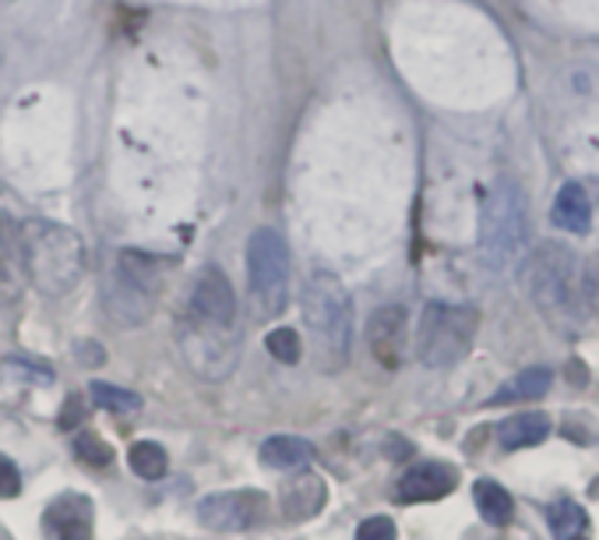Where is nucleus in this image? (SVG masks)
<instances>
[{"mask_svg":"<svg viewBox=\"0 0 599 540\" xmlns=\"http://www.w3.org/2000/svg\"><path fill=\"white\" fill-rule=\"evenodd\" d=\"M300 312L311 333L314 364L324 375H339L353 350V300L332 273H311L300 294Z\"/></svg>","mask_w":599,"mask_h":540,"instance_id":"f257e3e1","label":"nucleus"},{"mask_svg":"<svg viewBox=\"0 0 599 540\" xmlns=\"http://www.w3.org/2000/svg\"><path fill=\"white\" fill-rule=\"evenodd\" d=\"M25 279L43 297H68L85 276V244L71 226L53 220L22 223Z\"/></svg>","mask_w":599,"mask_h":540,"instance_id":"f03ea898","label":"nucleus"},{"mask_svg":"<svg viewBox=\"0 0 599 540\" xmlns=\"http://www.w3.org/2000/svg\"><path fill=\"white\" fill-rule=\"evenodd\" d=\"M521 283L533 297V304L554 325H571L578 307H582V268L568 247L539 244L526 258Z\"/></svg>","mask_w":599,"mask_h":540,"instance_id":"7ed1b4c3","label":"nucleus"},{"mask_svg":"<svg viewBox=\"0 0 599 540\" xmlns=\"http://www.w3.org/2000/svg\"><path fill=\"white\" fill-rule=\"evenodd\" d=\"M529 241V205L515 181H497L479 216V258L490 273L512 268Z\"/></svg>","mask_w":599,"mask_h":540,"instance_id":"20e7f679","label":"nucleus"},{"mask_svg":"<svg viewBox=\"0 0 599 540\" xmlns=\"http://www.w3.org/2000/svg\"><path fill=\"white\" fill-rule=\"evenodd\" d=\"M479 315L466 304L431 300L420 315L416 329V357L423 368H455L473 350Z\"/></svg>","mask_w":599,"mask_h":540,"instance_id":"39448f33","label":"nucleus"},{"mask_svg":"<svg viewBox=\"0 0 599 540\" xmlns=\"http://www.w3.org/2000/svg\"><path fill=\"white\" fill-rule=\"evenodd\" d=\"M247 286L258 318H276L289 300V247L272 226H258L247 241Z\"/></svg>","mask_w":599,"mask_h":540,"instance_id":"423d86ee","label":"nucleus"},{"mask_svg":"<svg viewBox=\"0 0 599 540\" xmlns=\"http://www.w3.org/2000/svg\"><path fill=\"white\" fill-rule=\"evenodd\" d=\"M163 291V262L145 251H121L110 279V315L127 329L142 325Z\"/></svg>","mask_w":599,"mask_h":540,"instance_id":"0eeeda50","label":"nucleus"},{"mask_svg":"<svg viewBox=\"0 0 599 540\" xmlns=\"http://www.w3.org/2000/svg\"><path fill=\"white\" fill-rule=\"evenodd\" d=\"M180 357L205 381H226L240 364V329H219L198 318H184L177 333Z\"/></svg>","mask_w":599,"mask_h":540,"instance_id":"6e6552de","label":"nucleus"},{"mask_svg":"<svg viewBox=\"0 0 599 540\" xmlns=\"http://www.w3.org/2000/svg\"><path fill=\"white\" fill-rule=\"evenodd\" d=\"M198 519H202V527L216 530V533H247L268 519V495L255 491V488L216 491V495L202 498Z\"/></svg>","mask_w":599,"mask_h":540,"instance_id":"1a4fd4ad","label":"nucleus"},{"mask_svg":"<svg viewBox=\"0 0 599 540\" xmlns=\"http://www.w3.org/2000/svg\"><path fill=\"white\" fill-rule=\"evenodd\" d=\"M187 315L208 325H219V329H237V294L219 265H205L195 276V283H190Z\"/></svg>","mask_w":599,"mask_h":540,"instance_id":"9d476101","label":"nucleus"},{"mask_svg":"<svg viewBox=\"0 0 599 540\" xmlns=\"http://www.w3.org/2000/svg\"><path fill=\"white\" fill-rule=\"evenodd\" d=\"M25 262H22V226L8 212H0V307H11L25 294Z\"/></svg>","mask_w":599,"mask_h":540,"instance_id":"9b49d317","label":"nucleus"},{"mask_svg":"<svg viewBox=\"0 0 599 540\" xmlns=\"http://www.w3.org/2000/svg\"><path fill=\"white\" fill-rule=\"evenodd\" d=\"M405 329H410L405 307L389 304V307H381V312H374L371 329H366V343H371V354L378 357V364H384V368H399L402 350H405Z\"/></svg>","mask_w":599,"mask_h":540,"instance_id":"f8f14e48","label":"nucleus"},{"mask_svg":"<svg viewBox=\"0 0 599 540\" xmlns=\"http://www.w3.org/2000/svg\"><path fill=\"white\" fill-rule=\"evenodd\" d=\"M92 498L85 495H61L47 509L43 527L50 540H92Z\"/></svg>","mask_w":599,"mask_h":540,"instance_id":"ddd939ff","label":"nucleus"},{"mask_svg":"<svg viewBox=\"0 0 599 540\" xmlns=\"http://www.w3.org/2000/svg\"><path fill=\"white\" fill-rule=\"evenodd\" d=\"M458 485V473L448 462H416L399 477V501H437L444 495H452Z\"/></svg>","mask_w":599,"mask_h":540,"instance_id":"4468645a","label":"nucleus"},{"mask_svg":"<svg viewBox=\"0 0 599 540\" xmlns=\"http://www.w3.org/2000/svg\"><path fill=\"white\" fill-rule=\"evenodd\" d=\"M328 501V488L318 473H300L293 477L289 485L282 488V519L286 523H307V519H314Z\"/></svg>","mask_w":599,"mask_h":540,"instance_id":"2eb2a0df","label":"nucleus"},{"mask_svg":"<svg viewBox=\"0 0 599 540\" xmlns=\"http://www.w3.org/2000/svg\"><path fill=\"white\" fill-rule=\"evenodd\" d=\"M554 226L568 230V234H589L592 226V202L582 184H565L557 191L554 208H550Z\"/></svg>","mask_w":599,"mask_h":540,"instance_id":"dca6fc26","label":"nucleus"},{"mask_svg":"<svg viewBox=\"0 0 599 540\" xmlns=\"http://www.w3.org/2000/svg\"><path fill=\"white\" fill-rule=\"evenodd\" d=\"M550 435V417L539 414V410H529V414H515L508 417L505 424L497 428V441L500 449H529V446H539V441H547Z\"/></svg>","mask_w":599,"mask_h":540,"instance_id":"f3484780","label":"nucleus"},{"mask_svg":"<svg viewBox=\"0 0 599 540\" xmlns=\"http://www.w3.org/2000/svg\"><path fill=\"white\" fill-rule=\"evenodd\" d=\"M258 456L265 467H272V470H300L314 459V449H311V441L300 435H272Z\"/></svg>","mask_w":599,"mask_h":540,"instance_id":"a211bd4d","label":"nucleus"},{"mask_svg":"<svg viewBox=\"0 0 599 540\" xmlns=\"http://www.w3.org/2000/svg\"><path fill=\"white\" fill-rule=\"evenodd\" d=\"M554 385L550 368H526L521 375H515L512 381H505L500 389L490 396L494 407H505V403H526V399H539L547 396Z\"/></svg>","mask_w":599,"mask_h":540,"instance_id":"6ab92c4d","label":"nucleus"},{"mask_svg":"<svg viewBox=\"0 0 599 540\" xmlns=\"http://www.w3.org/2000/svg\"><path fill=\"white\" fill-rule=\"evenodd\" d=\"M473 498H476L479 516L487 519L490 527H505V523H512V516H515V501H512V495H508L505 488L494 485V480H476Z\"/></svg>","mask_w":599,"mask_h":540,"instance_id":"aec40b11","label":"nucleus"},{"mask_svg":"<svg viewBox=\"0 0 599 540\" xmlns=\"http://www.w3.org/2000/svg\"><path fill=\"white\" fill-rule=\"evenodd\" d=\"M127 462L142 480H163L169 470V456L159 441H134L131 452H127Z\"/></svg>","mask_w":599,"mask_h":540,"instance_id":"412c9836","label":"nucleus"},{"mask_svg":"<svg viewBox=\"0 0 599 540\" xmlns=\"http://www.w3.org/2000/svg\"><path fill=\"white\" fill-rule=\"evenodd\" d=\"M589 527V516L586 509L578 506V501L571 498H557L554 506H550V533L557 540H575V537H582V530Z\"/></svg>","mask_w":599,"mask_h":540,"instance_id":"4be33fe9","label":"nucleus"},{"mask_svg":"<svg viewBox=\"0 0 599 540\" xmlns=\"http://www.w3.org/2000/svg\"><path fill=\"white\" fill-rule=\"evenodd\" d=\"M92 403L110 414H121V417H131L145 407V399L138 393L121 389V385H110V381H92Z\"/></svg>","mask_w":599,"mask_h":540,"instance_id":"5701e85b","label":"nucleus"},{"mask_svg":"<svg viewBox=\"0 0 599 540\" xmlns=\"http://www.w3.org/2000/svg\"><path fill=\"white\" fill-rule=\"evenodd\" d=\"M265 350L272 354L276 360H282V364H300V357H303V343H300V333L297 329H272L265 336Z\"/></svg>","mask_w":599,"mask_h":540,"instance_id":"b1692460","label":"nucleus"},{"mask_svg":"<svg viewBox=\"0 0 599 540\" xmlns=\"http://www.w3.org/2000/svg\"><path fill=\"white\" fill-rule=\"evenodd\" d=\"M74 452H79L82 462H89V467H110L113 462V449H110V441H103L100 435H79L74 438Z\"/></svg>","mask_w":599,"mask_h":540,"instance_id":"393cba45","label":"nucleus"},{"mask_svg":"<svg viewBox=\"0 0 599 540\" xmlns=\"http://www.w3.org/2000/svg\"><path fill=\"white\" fill-rule=\"evenodd\" d=\"M582 300L589 304V312L599 318V255H592L582 265Z\"/></svg>","mask_w":599,"mask_h":540,"instance_id":"a878e982","label":"nucleus"},{"mask_svg":"<svg viewBox=\"0 0 599 540\" xmlns=\"http://www.w3.org/2000/svg\"><path fill=\"white\" fill-rule=\"evenodd\" d=\"M357 540H395V523L389 516H371L357 527Z\"/></svg>","mask_w":599,"mask_h":540,"instance_id":"bb28decb","label":"nucleus"},{"mask_svg":"<svg viewBox=\"0 0 599 540\" xmlns=\"http://www.w3.org/2000/svg\"><path fill=\"white\" fill-rule=\"evenodd\" d=\"M18 495H22V473H18V467L8 456H0V498H18Z\"/></svg>","mask_w":599,"mask_h":540,"instance_id":"cd10ccee","label":"nucleus"},{"mask_svg":"<svg viewBox=\"0 0 599 540\" xmlns=\"http://www.w3.org/2000/svg\"><path fill=\"white\" fill-rule=\"evenodd\" d=\"M82 420H85V399H82V396H71V399L64 403V410H61V428H64V431H74Z\"/></svg>","mask_w":599,"mask_h":540,"instance_id":"c85d7f7f","label":"nucleus"},{"mask_svg":"<svg viewBox=\"0 0 599 540\" xmlns=\"http://www.w3.org/2000/svg\"><path fill=\"white\" fill-rule=\"evenodd\" d=\"M11 368H14V371H22L25 378H40V381H50V378H53L50 368H40V364H29V360H18V357L11 360Z\"/></svg>","mask_w":599,"mask_h":540,"instance_id":"c756f323","label":"nucleus"},{"mask_svg":"<svg viewBox=\"0 0 599 540\" xmlns=\"http://www.w3.org/2000/svg\"><path fill=\"white\" fill-rule=\"evenodd\" d=\"M575 540H582V537H575Z\"/></svg>","mask_w":599,"mask_h":540,"instance_id":"7c9ffc66","label":"nucleus"}]
</instances>
